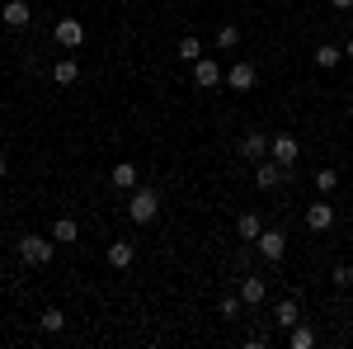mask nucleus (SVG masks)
<instances>
[{"mask_svg": "<svg viewBox=\"0 0 353 349\" xmlns=\"http://www.w3.org/2000/svg\"><path fill=\"white\" fill-rule=\"evenodd\" d=\"M128 217H132L137 227L156 222V217H161V189H151V185H137L132 194H128Z\"/></svg>", "mask_w": 353, "mask_h": 349, "instance_id": "f257e3e1", "label": "nucleus"}, {"mask_svg": "<svg viewBox=\"0 0 353 349\" xmlns=\"http://www.w3.org/2000/svg\"><path fill=\"white\" fill-rule=\"evenodd\" d=\"M19 260H24V265H52V236H33V232H28V236H19Z\"/></svg>", "mask_w": 353, "mask_h": 349, "instance_id": "f03ea898", "label": "nucleus"}, {"mask_svg": "<svg viewBox=\"0 0 353 349\" xmlns=\"http://www.w3.org/2000/svg\"><path fill=\"white\" fill-rule=\"evenodd\" d=\"M269 156L278 165H297V156H301V142L292 133H278V137H269Z\"/></svg>", "mask_w": 353, "mask_h": 349, "instance_id": "7ed1b4c3", "label": "nucleus"}, {"mask_svg": "<svg viewBox=\"0 0 353 349\" xmlns=\"http://www.w3.org/2000/svg\"><path fill=\"white\" fill-rule=\"evenodd\" d=\"M221 81H226V71H221L212 57H198V62H193V85H198V90H217Z\"/></svg>", "mask_w": 353, "mask_h": 349, "instance_id": "20e7f679", "label": "nucleus"}, {"mask_svg": "<svg viewBox=\"0 0 353 349\" xmlns=\"http://www.w3.org/2000/svg\"><path fill=\"white\" fill-rule=\"evenodd\" d=\"M254 250H259L264 260H283V255H288V236H283V232H259V236H254Z\"/></svg>", "mask_w": 353, "mask_h": 349, "instance_id": "39448f33", "label": "nucleus"}, {"mask_svg": "<svg viewBox=\"0 0 353 349\" xmlns=\"http://www.w3.org/2000/svg\"><path fill=\"white\" fill-rule=\"evenodd\" d=\"M264 297H269V283H264L259 274H241V302L245 307H259Z\"/></svg>", "mask_w": 353, "mask_h": 349, "instance_id": "423d86ee", "label": "nucleus"}, {"mask_svg": "<svg viewBox=\"0 0 353 349\" xmlns=\"http://www.w3.org/2000/svg\"><path fill=\"white\" fill-rule=\"evenodd\" d=\"M254 81H259V71H254V62H236V66H231V71H226V85H231V90H254Z\"/></svg>", "mask_w": 353, "mask_h": 349, "instance_id": "0eeeda50", "label": "nucleus"}, {"mask_svg": "<svg viewBox=\"0 0 353 349\" xmlns=\"http://www.w3.org/2000/svg\"><path fill=\"white\" fill-rule=\"evenodd\" d=\"M52 38L61 43V48H81V43H85V28H81V19H57Z\"/></svg>", "mask_w": 353, "mask_h": 349, "instance_id": "6e6552de", "label": "nucleus"}, {"mask_svg": "<svg viewBox=\"0 0 353 349\" xmlns=\"http://www.w3.org/2000/svg\"><path fill=\"white\" fill-rule=\"evenodd\" d=\"M283 180H288V165H278L273 156L259 165V170H254V185H259V189H278Z\"/></svg>", "mask_w": 353, "mask_h": 349, "instance_id": "1a4fd4ad", "label": "nucleus"}, {"mask_svg": "<svg viewBox=\"0 0 353 349\" xmlns=\"http://www.w3.org/2000/svg\"><path fill=\"white\" fill-rule=\"evenodd\" d=\"M306 227H311L316 236L330 232V227H334V208H330V203H311V208H306Z\"/></svg>", "mask_w": 353, "mask_h": 349, "instance_id": "9d476101", "label": "nucleus"}, {"mask_svg": "<svg viewBox=\"0 0 353 349\" xmlns=\"http://www.w3.org/2000/svg\"><path fill=\"white\" fill-rule=\"evenodd\" d=\"M241 156L245 161H264V156H269V137L264 133H245L241 137Z\"/></svg>", "mask_w": 353, "mask_h": 349, "instance_id": "9b49d317", "label": "nucleus"}, {"mask_svg": "<svg viewBox=\"0 0 353 349\" xmlns=\"http://www.w3.org/2000/svg\"><path fill=\"white\" fill-rule=\"evenodd\" d=\"M52 241L57 245L81 241V222H76V217H57V222H52Z\"/></svg>", "mask_w": 353, "mask_h": 349, "instance_id": "f8f14e48", "label": "nucleus"}, {"mask_svg": "<svg viewBox=\"0 0 353 349\" xmlns=\"http://www.w3.org/2000/svg\"><path fill=\"white\" fill-rule=\"evenodd\" d=\"M0 19H5L10 28H24L28 19H33V10H28V0H10V5L0 10Z\"/></svg>", "mask_w": 353, "mask_h": 349, "instance_id": "ddd939ff", "label": "nucleus"}, {"mask_svg": "<svg viewBox=\"0 0 353 349\" xmlns=\"http://www.w3.org/2000/svg\"><path fill=\"white\" fill-rule=\"evenodd\" d=\"M52 81H57V85H76V81H81V62H76V57H61V62H52Z\"/></svg>", "mask_w": 353, "mask_h": 349, "instance_id": "4468645a", "label": "nucleus"}, {"mask_svg": "<svg viewBox=\"0 0 353 349\" xmlns=\"http://www.w3.org/2000/svg\"><path fill=\"white\" fill-rule=\"evenodd\" d=\"M273 321H278V330H292V326L301 321V307L292 302V297H283V302H278V312H273Z\"/></svg>", "mask_w": 353, "mask_h": 349, "instance_id": "2eb2a0df", "label": "nucleus"}, {"mask_svg": "<svg viewBox=\"0 0 353 349\" xmlns=\"http://www.w3.org/2000/svg\"><path fill=\"white\" fill-rule=\"evenodd\" d=\"M132 260H137V245H132V241H113V245H109V265H113V269H128Z\"/></svg>", "mask_w": 353, "mask_h": 349, "instance_id": "dca6fc26", "label": "nucleus"}, {"mask_svg": "<svg viewBox=\"0 0 353 349\" xmlns=\"http://www.w3.org/2000/svg\"><path fill=\"white\" fill-rule=\"evenodd\" d=\"M339 62H344V48H334V43H321V48H316V66H321V71H334Z\"/></svg>", "mask_w": 353, "mask_h": 349, "instance_id": "f3484780", "label": "nucleus"}, {"mask_svg": "<svg viewBox=\"0 0 353 349\" xmlns=\"http://www.w3.org/2000/svg\"><path fill=\"white\" fill-rule=\"evenodd\" d=\"M109 180H113V189H137V165H113L109 170Z\"/></svg>", "mask_w": 353, "mask_h": 349, "instance_id": "a211bd4d", "label": "nucleus"}, {"mask_svg": "<svg viewBox=\"0 0 353 349\" xmlns=\"http://www.w3.org/2000/svg\"><path fill=\"white\" fill-rule=\"evenodd\" d=\"M259 232H264V227H259V217H254V213H241V217H236V236H241V241H254Z\"/></svg>", "mask_w": 353, "mask_h": 349, "instance_id": "6ab92c4d", "label": "nucleus"}, {"mask_svg": "<svg viewBox=\"0 0 353 349\" xmlns=\"http://www.w3.org/2000/svg\"><path fill=\"white\" fill-rule=\"evenodd\" d=\"M288 345H292V349H311V345H316V330H311V326H292V330H288Z\"/></svg>", "mask_w": 353, "mask_h": 349, "instance_id": "aec40b11", "label": "nucleus"}, {"mask_svg": "<svg viewBox=\"0 0 353 349\" xmlns=\"http://www.w3.org/2000/svg\"><path fill=\"white\" fill-rule=\"evenodd\" d=\"M174 53H179V57H184V62H189V66H193V62H198V57H203V43H198V38H193V33H184V38H179V48H174Z\"/></svg>", "mask_w": 353, "mask_h": 349, "instance_id": "412c9836", "label": "nucleus"}, {"mask_svg": "<svg viewBox=\"0 0 353 349\" xmlns=\"http://www.w3.org/2000/svg\"><path fill=\"white\" fill-rule=\"evenodd\" d=\"M217 48H221V53L241 48V28H236V24H221V28H217Z\"/></svg>", "mask_w": 353, "mask_h": 349, "instance_id": "4be33fe9", "label": "nucleus"}, {"mask_svg": "<svg viewBox=\"0 0 353 349\" xmlns=\"http://www.w3.org/2000/svg\"><path fill=\"white\" fill-rule=\"evenodd\" d=\"M316 189H321V194H334V189H339V170H316Z\"/></svg>", "mask_w": 353, "mask_h": 349, "instance_id": "5701e85b", "label": "nucleus"}, {"mask_svg": "<svg viewBox=\"0 0 353 349\" xmlns=\"http://www.w3.org/2000/svg\"><path fill=\"white\" fill-rule=\"evenodd\" d=\"M38 326H43V330H48V335H57V330H61V326H66V317H61V312H57V307H48V312H43V317H38Z\"/></svg>", "mask_w": 353, "mask_h": 349, "instance_id": "b1692460", "label": "nucleus"}, {"mask_svg": "<svg viewBox=\"0 0 353 349\" xmlns=\"http://www.w3.org/2000/svg\"><path fill=\"white\" fill-rule=\"evenodd\" d=\"M330 283H334V288H353V269L349 265H334V269H330Z\"/></svg>", "mask_w": 353, "mask_h": 349, "instance_id": "393cba45", "label": "nucleus"}, {"mask_svg": "<svg viewBox=\"0 0 353 349\" xmlns=\"http://www.w3.org/2000/svg\"><path fill=\"white\" fill-rule=\"evenodd\" d=\"M241 307H245L241 297H221V317H241Z\"/></svg>", "mask_w": 353, "mask_h": 349, "instance_id": "a878e982", "label": "nucleus"}, {"mask_svg": "<svg viewBox=\"0 0 353 349\" xmlns=\"http://www.w3.org/2000/svg\"><path fill=\"white\" fill-rule=\"evenodd\" d=\"M330 5H334V10H353V0H330Z\"/></svg>", "mask_w": 353, "mask_h": 349, "instance_id": "bb28decb", "label": "nucleus"}, {"mask_svg": "<svg viewBox=\"0 0 353 349\" xmlns=\"http://www.w3.org/2000/svg\"><path fill=\"white\" fill-rule=\"evenodd\" d=\"M344 57H349V62H353V38H349V43H344Z\"/></svg>", "mask_w": 353, "mask_h": 349, "instance_id": "cd10ccee", "label": "nucleus"}, {"mask_svg": "<svg viewBox=\"0 0 353 349\" xmlns=\"http://www.w3.org/2000/svg\"><path fill=\"white\" fill-rule=\"evenodd\" d=\"M0 180H5V156H0Z\"/></svg>", "mask_w": 353, "mask_h": 349, "instance_id": "c85d7f7f", "label": "nucleus"}]
</instances>
